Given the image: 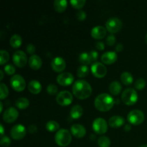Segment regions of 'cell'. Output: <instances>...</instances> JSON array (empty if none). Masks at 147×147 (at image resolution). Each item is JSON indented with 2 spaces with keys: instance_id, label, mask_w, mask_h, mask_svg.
Wrapping results in <instances>:
<instances>
[{
  "instance_id": "obj_1",
  "label": "cell",
  "mask_w": 147,
  "mask_h": 147,
  "mask_svg": "<svg viewBox=\"0 0 147 147\" xmlns=\"http://www.w3.org/2000/svg\"><path fill=\"white\" fill-rule=\"evenodd\" d=\"M72 90L73 95L80 100L88 98L92 94L91 86L85 80H76L73 84Z\"/></svg>"
},
{
  "instance_id": "obj_2",
  "label": "cell",
  "mask_w": 147,
  "mask_h": 147,
  "mask_svg": "<svg viewBox=\"0 0 147 147\" xmlns=\"http://www.w3.org/2000/svg\"><path fill=\"white\" fill-rule=\"evenodd\" d=\"M115 100L111 95L108 93H101L96 96L94 105L96 109L101 112H106L113 107Z\"/></svg>"
},
{
  "instance_id": "obj_3",
  "label": "cell",
  "mask_w": 147,
  "mask_h": 147,
  "mask_svg": "<svg viewBox=\"0 0 147 147\" xmlns=\"http://www.w3.org/2000/svg\"><path fill=\"white\" fill-rule=\"evenodd\" d=\"M55 141L58 146L61 147L68 146L72 141L71 134L65 129H60L55 135Z\"/></svg>"
},
{
  "instance_id": "obj_4",
  "label": "cell",
  "mask_w": 147,
  "mask_h": 147,
  "mask_svg": "<svg viewBox=\"0 0 147 147\" xmlns=\"http://www.w3.org/2000/svg\"><path fill=\"white\" fill-rule=\"evenodd\" d=\"M121 100L124 104L128 106L135 104L138 100L137 92L132 88L125 89L121 94Z\"/></svg>"
},
{
  "instance_id": "obj_5",
  "label": "cell",
  "mask_w": 147,
  "mask_h": 147,
  "mask_svg": "<svg viewBox=\"0 0 147 147\" xmlns=\"http://www.w3.org/2000/svg\"><path fill=\"white\" fill-rule=\"evenodd\" d=\"M145 116L143 111L138 109L131 111L127 116V121L132 125H139L144 121Z\"/></svg>"
},
{
  "instance_id": "obj_6",
  "label": "cell",
  "mask_w": 147,
  "mask_h": 147,
  "mask_svg": "<svg viewBox=\"0 0 147 147\" xmlns=\"http://www.w3.org/2000/svg\"><path fill=\"white\" fill-rule=\"evenodd\" d=\"M73 100V96L68 90H62L59 92L56 97V102L60 106H67L71 104Z\"/></svg>"
},
{
  "instance_id": "obj_7",
  "label": "cell",
  "mask_w": 147,
  "mask_h": 147,
  "mask_svg": "<svg viewBox=\"0 0 147 147\" xmlns=\"http://www.w3.org/2000/svg\"><path fill=\"white\" fill-rule=\"evenodd\" d=\"M10 85L14 90L17 92H21L25 88L26 83L24 78L20 75H14L10 79Z\"/></svg>"
},
{
  "instance_id": "obj_8",
  "label": "cell",
  "mask_w": 147,
  "mask_h": 147,
  "mask_svg": "<svg viewBox=\"0 0 147 147\" xmlns=\"http://www.w3.org/2000/svg\"><path fill=\"white\" fill-rule=\"evenodd\" d=\"M122 28V22L117 17H111L106 23V29L111 33H116Z\"/></svg>"
},
{
  "instance_id": "obj_9",
  "label": "cell",
  "mask_w": 147,
  "mask_h": 147,
  "mask_svg": "<svg viewBox=\"0 0 147 147\" xmlns=\"http://www.w3.org/2000/svg\"><path fill=\"white\" fill-rule=\"evenodd\" d=\"M93 131L98 134H103L108 130V123L103 118H97L95 119L92 124Z\"/></svg>"
},
{
  "instance_id": "obj_10",
  "label": "cell",
  "mask_w": 147,
  "mask_h": 147,
  "mask_svg": "<svg viewBox=\"0 0 147 147\" xmlns=\"http://www.w3.org/2000/svg\"><path fill=\"white\" fill-rule=\"evenodd\" d=\"M92 73L95 77L98 78H102L105 77L107 73V68L104 64L100 63V62H96L92 64L91 67H90Z\"/></svg>"
},
{
  "instance_id": "obj_11",
  "label": "cell",
  "mask_w": 147,
  "mask_h": 147,
  "mask_svg": "<svg viewBox=\"0 0 147 147\" xmlns=\"http://www.w3.org/2000/svg\"><path fill=\"white\" fill-rule=\"evenodd\" d=\"M27 129L22 124H17L13 126L10 131V135L14 140H21L25 136Z\"/></svg>"
},
{
  "instance_id": "obj_12",
  "label": "cell",
  "mask_w": 147,
  "mask_h": 147,
  "mask_svg": "<svg viewBox=\"0 0 147 147\" xmlns=\"http://www.w3.org/2000/svg\"><path fill=\"white\" fill-rule=\"evenodd\" d=\"M19 116V112L15 108L9 107L4 111L2 119L4 122L8 123H13L17 120Z\"/></svg>"
},
{
  "instance_id": "obj_13",
  "label": "cell",
  "mask_w": 147,
  "mask_h": 147,
  "mask_svg": "<svg viewBox=\"0 0 147 147\" xmlns=\"http://www.w3.org/2000/svg\"><path fill=\"white\" fill-rule=\"evenodd\" d=\"M13 63L18 67H23L27 63V57L25 53L22 50H17L13 54Z\"/></svg>"
},
{
  "instance_id": "obj_14",
  "label": "cell",
  "mask_w": 147,
  "mask_h": 147,
  "mask_svg": "<svg viewBox=\"0 0 147 147\" xmlns=\"http://www.w3.org/2000/svg\"><path fill=\"white\" fill-rule=\"evenodd\" d=\"M73 81H74V76L71 73H68V72L60 73L57 77V83L65 87L71 85Z\"/></svg>"
},
{
  "instance_id": "obj_15",
  "label": "cell",
  "mask_w": 147,
  "mask_h": 147,
  "mask_svg": "<svg viewBox=\"0 0 147 147\" xmlns=\"http://www.w3.org/2000/svg\"><path fill=\"white\" fill-rule=\"evenodd\" d=\"M51 67L54 71L57 72V73H61L65 69V60L60 56L54 57L51 62Z\"/></svg>"
},
{
  "instance_id": "obj_16",
  "label": "cell",
  "mask_w": 147,
  "mask_h": 147,
  "mask_svg": "<svg viewBox=\"0 0 147 147\" xmlns=\"http://www.w3.org/2000/svg\"><path fill=\"white\" fill-rule=\"evenodd\" d=\"M118 55L116 52L108 51L103 53L101 55L100 60L103 64L111 65L117 60Z\"/></svg>"
},
{
  "instance_id": "obj_17",
  "label": "cell",
  "mask_w": 147,
  "mask_h": 147,
  "mask_svg": "<svg viewBox=\"0 0 147 147\" xmlns=\"http://www.w3.org/2000/svg\"><path fill=\"white\" fill-rule=\"evenodd\" d=\"M70 132L76 138H83L86 136V129L83 125L79 124V123H76L73 124L70 128Z\"/></svg>"
},
{
  "instance_id": "obj_18",
  "label": "cell",
  "mask_w": 147,
  "mask_h": 147,
  "mask_svg": "<svg viewBox=\"0 0 147 147\" xmlns=\"http://www.w3.org/2000/svg\"><path fill=\"white\" fill-rule=\"evenodd\" d=\"M106 30L103 26H96L93 27L90 32L92 37L96 40H101L106 35Z\"/></svg>"
},
{
  "instance_id": "obj_19",
  "label": "cell",
  "mask_w": 147,
  "mask_h": 147,
  "mask_svg": "<svg viewBox=\"0 0 147 147\" xmlns=\"http://www.w3.org/2000/svg\"><path fill=\"white\" fill-rule=\"evenodd\" d=\"M42 60L37 55H31L29 58V65L32 70H39L42 67Z\"/></svg>"
},
{
  "instance_id": "obj_20",
  "label": "cell",
  "mask_w": 147,
  "mask_h": 147,
  "mask_svg": "<svg viewBox=\"0 0 147 147\" xmlns=\"http://www.w3.org/2000/svg\"><path fill=\"white\" fill-rule=\"evenodd\" d=\"M124 118L121 116H113L109 120V124L112 128H119L124 125Z\"/></svg>"
},
{
  "instance_id": "obj_21",
  "label": "cell",
  "mask_w": 147,
  "mask_h": 147,
  "mask_svg": "<svg viewBox=\"0 0 147 147\" xmlns=\"http://www.w3.org/2000/svg\"><path fill=\"white\" fill-rule=\"evenodd\" d=\"M29 91L32 94H38L42 90V85L38 80H32L29 82L28 86Z\"/></svg>"
},
{
  "instance_id": "obj_22",
  "label": "cell",
  "mask_w": 147,
  "mask_h": 147,
  "mask_svg": "<svg viewBox=\"0 0 147 147\" xmlns=\"http://www.w3.org/2000/svg\"><path fill=\"white\" fill-rule=\"evenodd\" d=\"M83 113V109L80 105H75L70 109V115L73 119H80Z\"/></svg>"
},
{
  "instance_id": "obj_23",
  "label": "cell",
  "mask_w": 147,
  "mask_h": 147,
  "mask_svg": "<svg viewBox=\"0 0 147 147\" xmlns=\"http://www.w3.org/2000/svg\"><path fill=\"white\" fill-rule=\"evenodd\" d=\"M109 91H110V93H111L112 95L117 96V95H119V93H121V91L122 86L119 81L114 80V81L111 82V84L109 85Z\"/></svg>"
},
{
  "instance_id": "obj_24",
  "label": "cell",
  "mask_w": 147,
  "mask_h": 147,
  "mask_svg": "<svg viewBox=\"0 0 147 147\" xmlns=\"http://www.w3.org/2000/svg\"><path fill=\"white\" fill-rule=\"evenodd\" d=\"M67 1L66 0H55L54 1V8L57 12L62 13L66 9Z\"/></svg>"
},
{
  "instance_id": "obj_25",
  "label": "cell",
  "mask_w": 147,
  "mask_h": 147,
  "mask_svg": "<svg viewBox=\"0 0 147 147\" xmlns=\"http://www.w3.org/2000/svg\"><path fill=\"white\" fill-rule=\"evenodd\" d=\"M121 81L126 86H129L134 81V77L132 74L129 72H123L121 73L120 76Z\"/></svg>"
},
{
  "instance_id": "obj_26",
  "label": "cell",
  "mask_w": 147,
  "mask_h": 147,
  "mask_svg": "<svg viewBox=\"0 0 147 147\" xmlns=\"http://www.w3.org/2000/svg\"><path fill=\"white\" fill-rule=\"evenodd\" d=\"M10 45L14 48H18L21 46L22 43V39L20 37L19 34H15L12 35L10 38L9 40Z\"/></svg>"
},
{
  "instance_id": "obj_27",
  "label": "cell",
  "mask_w": 147,
  "mask_h": 147,
  "mask_svg": "<svg viewBox=\"0 0 147 147\" xmlns=\"http://www.w3.org/2000/svg\"><path fill=\"white\" fill-rule=\"evenodd\" d=\"M15 105L19 109L24 110V109H26L29 106H30V100L24 97L19 98L16 100Z\"/></svg>"
},
{
  "instance_id": "obj_28",
  "label": "cell",
  "mask_w": 147,
  "mask_h": 147,
  "mask_svg": "<svg viewBox=\"0 0 147 147\" xmlns=\"http://www.w3.org/2000/svg\"><path fill=\"white\" fill-rule=\"evenodd\" d=\"M79 61L85 65H90L92 63L90 54L88 53H82L79 55Z\"/></svg>"
},
{
  "instance_id": "obj_29",
  "label": "cell",
  "mask_w": 147,
  "mask_h": 147,
  "mask_svg": "<svg viewBox=\"0 0 147 147\" xmlns=\"http://www.w3.org/2000/svg\"><path fill=\"white\" fill-rule=\"evenodd\" d=\"M45 128L48 131L55 132L60 128V125L55 121H49L45 125Z\"/></svg>"
},
{
  "instance_id": "obj_30",
  "label": "cell",
  "mask_w": 147,
  "mask_h": 147,
  "mask_svg": "<svg viewBox=\"0 0 147 147\" xmlns=\"http://www.w3.org/2000/svg\"><path fill=\"white\" fill-rule=\"evenodd\" d=\"M89 68L87 65H82L79 66L77 70V75L79 78H85L88 76Z\"/></svg>"
},
{
  "instance_id": "obj_31",
  "label": "cell",
  "mask_w": 147,
  "mask_h": 147,
  "mask_svg": "<svg viewBox=\"0 0 147 147\" xmlns=\"http://www.w3.org/2000/svg\"><path fill=\"white\" fill-rule=\"evenodd\" d=\"M98 145L100 147H109L111 146V139L108 136H100L98 139Z\"/></svg>"
},
{
  "instance_id": "obj_32",
  "label": "cell",
  "mask_w": 147,
  "mask_h": 147,
  "mask_svg": "<svg viewBox=\"0 0 147 147\" xmlns=\"http://www.w3.org/2000/svg\"><path fill=\"white\" fill-rule=\"evenodd\" d=\"M9 60V54L4 50H0V65H3Z\"/></svg>"
},
{
  "instance_id": "obj_33",
  "label": "cell",
  "mask_w": 147,
  "mask_h": 147,
  "mask_svg": "<svg viewBox=\"0 0 147 147\" xmlns=\"http://www.w3.org/2000/svg\"><path fill=\"white\" fill-rule=\"evenodd\" d=\"M70 4L73 6V8L77 9H80L83 8L86 4V0H71L70 1Z\"/></svg>"
},
{
  "instance_id": "obj_34",
  "label": "cell",
  "mask_w": 147,
  "mask_h": 147,
  "mask_svg": "<svg viewBox=\"0 0 147 147\" xmlns=\"http://www.w3.org/2000/svg\"><path fill=\"white\" fill-rule=\"evenodd\" d=\"M0 90H1V96H0V99L1 100H4L9 95V89L7 86H6L4 83H0Z\"/></svg>"
},
{
  "instance_id": "obj_35",
  "label": "cell",
  "mask_w": 147,
  "mask_h": 147,
  "mask_svg": "<svg viewBox=\"0 0 147 147\" xmlns=\"http://www.w3.org/2000/svg\"><path fill=\"white\" fill-rule=\"evenodd\" d=\"M146 80L144 78L137 79L134 83L135 88L137 89V90H142V89H144L146 87Z\"/></svg>"
},
{
  "instance_id": "obj_36",
  "label": "cell",
  "mask_w": 147,
  "mask_h": 147,
  "mask_svg": "<svg viewBox=\"0 0 147 147\" xmlns=\"http://www.w3.org/2000/svg\"><path fill=\"white\" fill-rule=\"evenodd\" d=\"M4 70L8 76H11V75H14L15 73L16 69L13 65L8 64L4 66Z\"/></svg>"
},
{
  "instance_id": "obj_37",
  "label": "cell",
  "mask_w": 147,
  "mask_h": 147,
  "mask_svg": "<svg viewBox=\"0 0 147 147\" xmlns=\"http://www.w3.org/2000/svg\"><path fill=\"white\" fill-rule=\"evenodd\" d=\"M57 90H58V88H57V86L55 84H49L47 87V92L50 95H55L57 93Z\"/></svg>"
},
{
  "instance_id": "obj_38",
  "label": "cell",
  "mask_w": 147,
  "mask_h": 147,
  "mask_svg": "<svg viewBox=\"0 0 147 147\" xmlns=\"http://www.w3.org/2000/svg\"><path fill=\"white\" fill-rule=\"evenodd\" d=\"M0 144L3 147H7L11 144V140L7 136H4L1 137V141H0Z\"/></svg>"
},
{
  "instance_id": "obj_39",
  "label": "cell",
  "mask_w": 147,
  "mask_h": 147,
  "mask_svg": "<svg viewBox=\"0 0 147 147\" xmlns=\"http://www.w3.org/2000/svg\"><path fill=\"white\" fill-rule=\"evenodd\" d=\"M116 41V38L113 34H110V35L108 36L107 38H106V43H107L108 45L109 46L114 45Z\"/></svg>"
},
{
  "instance_id": "obj_40",
  "label": "cell",
  "mask_w": 147,
  "mask_h": 147,
  "mask_svg": "<svg viewBox=\"0 0 147 147\" xmlns=\"http://www.w3.org/2000/svg\"><path fill=\"white\" fill-rule=\"evenodd\" d=\"M86 17H87V14L83 10H79L76 14V17L80 21H83L84 20H86Z\"/></svg>"
},
{
  "instance_id": "obj_41",
  "label": "cell",
  "mask_w": 147,
  "mask_h": 147,
  "mask_svg": "<svg viewBox=\"0 0 147 147\" xmlns=\"http://www.w3.org/2000/svg\"><path fill=\"white\" fill-rule=\"evenodd\" d=\"M26 51L28 54L33 55H34V53L35 52V47L33 44H28L27 45V47H26Z\"/></svg>"
},
{
  "instance_id": "obj_42",
  "label": "cell",
  "mask_w": 147,
  "mask_h": 147,
  "mask_svg": "<svg viewBox=\"0 0 147 147\" xmlns=\"http://www.w3.org/2000/svg\"><path fill=\"white\" fill-rule=\"evenodd\" d=\"M90 56V58H91L92 62H94L96 63V61L97 60L98 57V53L96 51V50H91V51L89 53Z\"/></svg>"
},
{
  "instance_id": "obj_43",
  "label": "cell",
  "mask_w": 147,
  "mask_h": 147,
  "mask_svg": "<svg viewBox=\"0 0 147 147\" xmlns=\"http://www.w3.org/2000/svg\"><path fill=\"white\" fill-rule=\"evenodd\" d=\"M96 47L98 50H103L105 49V45L103 42H97L96 43Z\"/></svg>"
},
{
  "instance_id": "obj_44",
  "label": "cell",
  "mask_w": 147,
  "mask_h": 147,
  "mask_svg": "<svg viewBox=\"0 0 147 147\" xmlns=\"http://www.w3.org/2000/svg\"><path fill=\"white\" fill-rule=\"evenodd\" d=\"M28 131L30 134H34L37 131V127L35 125H30L28 127Z\"/></svg>"
},
{
  "instance_id": "obj_45",
  "label": "cell",
  "mask_w": 147,
  "mask_h": 147,
  "mask_svg": "<svg viewBox=\"0 0 147 147\" xmlns=\"http://www.w3.org/2000/svg\"><path fill=\"white\" fill-rule=\"evenodd\" d=\"M123 44L119 43V44L116 45V47H115V50H116V52H121L122 50H123Z\"/></svg>"
},
{
  "instance_id": "obj_46",
  "label": "cell",
  "mask_w": 147,
  "mask_h": 147,
  "mask_svg": "<svg viewBox=\"0 0 147 147\" xmlns=\"http://www.w3.org/2000/svg\"><path fill=\"white\" fill-rule=\"evenodd\" d=\"M131 129V126L130 124H126L124 126V131H126V132L129 131Z\"/></svg>"
},
{
  "instance_id": "obj_47",
  "label": "cell",
  "mask_w": 147,
  "mask_h": 147,
  "mask_svg": "<svg viewBox=\"0 0 147 147\" xmlns=\"http://www.w3.org/2000/svg\"><path fill=\"white\" fill-rule=\"evenodd\" d=\"M0 134H1V137L4 136V126H3L2 124L0 125Z\"/></svg>"
},
{
  "instance_id": "obj_48",
  "label": "cell",
  "mask_w": 147,
  "mask_h": 147,
  "mask_svg": "<svg viewBox=\"0 0 147 147\" xmlns=\"http://www.w3.org/2000/svg\"><path fill=\"white\" fill-rule=\"evenodd\" d=\"M0 76H1V77H0V80H3V78H4V72H3L2 70H0Z\"/></svg>"
},
{
  "instance_id": "obj_49",
  "label": "cell",
  "mask_w": 147,
  "mask_h": 147,
  "mask_svg": "<svg viewBox=\"0 0 147 147\" xmlns=\"http://www.w3.org/2000/svg\"><path fill=\"white\" fill-rule=\"evenodd\" d=\"M3 111V103L0 102V113H2Z\"/></svg>"
},
{
  "instance_id": "obj_50",
  "label": "cell",
  "mask_w": 147,
  "mask_h": 147,
  "mask_svg": "<svg viewBox=\"0 0 147 147\" xmlns=\"http://www.w3.org/2000/svg\"><path fill=\"white\" fill-rule=\"evenodd\" d=\"M145 42H146V43L147 44V34H146V36H145Z\"/></svg>"
},
{
  "instance_id": "obj_51",
  "label": "cell",
  "mask_w": 147,
  "mask_h": 147,
  "mask_svg": "<svg viewBox=\"0 0 147 147\" xmlns=\"http://www.w3.org/2000/svg\"><path fill=\"white\" fill-rule=\"evenodd\" d=\"M139 147H147V144H144V145H142V146H141Z\"/></svg>"
}]
</instances>
